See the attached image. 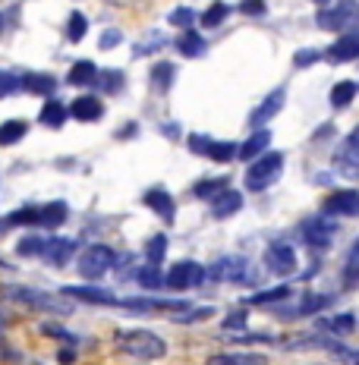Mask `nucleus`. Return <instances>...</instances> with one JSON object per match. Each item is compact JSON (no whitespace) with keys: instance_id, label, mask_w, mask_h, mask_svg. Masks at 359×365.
<instances>
[{"instance_id":"11","label":"nucleus","mask_w":359,"mask_h":365,"mask_svg":"<svg viewBox=\"0 0 359 365\" xmlns=\"http://www.w3.org/2000/svg\"><path fill=\"white\" fill-rule=\"evenodd\" d=\"M338 167L350 177H359V126L343 139V145L338 151Z\"/></svg>"},{"instance_id":"15","label":"nucleus","mask_w":359,"mask_h":365,"mask_svg":"<svg viewBox=\"0 0 359 365\" xmlns=\"http://www.w3.org/2000/svg\"><path fill=\"white\" fill-rule=\"evenodd\" d=\"M145 205H148L158 217H164L167 224L173 220V199H171V192H167V189H161V186L148 189V192H145Z\"/></svg>"},{"instance_id":"50","label":"nucleus","mask_w":359,"mask_h":365,"mask_svg":"<svg viewBox=\"0 0 359 365\" xmlns=\"http://www.w3.org/2000/svg\"><path fill=\"white\" fill-rule=\"evenodd\" d=\"M318 57H322V51H300L293 63H296V66H309V63H315Z\"/></svg>"},{"instance_id":"17","label":"nucleus","mask_w":359,"mask_h":365,"mask_svg":"<svg viewBox=\"0 0 359 365\" xmlns=\"http://www.w3.org/2000/svg\"><path fill=\"white\" fill-rule=\"evenodd\" d=\"M240 208H243V195L233 192V189H224V192H218L215 199H211V215L215 217H231Z\"/></svg>"},{"instance_id":"27","label":"nucleus","mask_w":359,"mask_h":365,"mask_svg":"<svg viewBox=\"0 0 359 365\" xmlns=\"http://www.w3.org/2000/svg\"><path fill=\"white\" fill-rule=\"evenodd\" d=\"M353 98H356V82H350V79H343L338 82V86L331 88V108H350L353 104Z\"/></svg>"},{"instance_id":"23","label":"nucleus","mask_w":359,"mask_h":365,"mask_svg":"<svg viewBox=\"0 0 359 365\" xmlns=\"http://www.w3.org/2000/svg\"><path fill=\"white\" fill-rule=\"evenodd\" d=\"M66 220V205L64 202H51L44 205V208H38V224L35 227H48V230H54Z\"/></svg>"},{"instance_id":"40","label":"nucleus","mask_w":359,"mask_h":365,"mask_svg":"<svg viewBox=\"0 0 359 365\" xmlns=\"http://www.w3.org/2000/svg\"><path fill=\"white\" fill-rule=\"evenodd\" d=\"M44 246H48V240H41V237H26L16 246V252L19 255H41L44 252Z\"/></svg>"},{"instance_id":"8","label":"nucleus","mask_w":359,"mask_h":365,"mask_svg":"<svg viewBox=\"0 0 359 365\" xmlns=\"http://www.w3.org/2000/svg\"><path fill=\"white\" fill-rule=\"evenodd\" d=\"M265 268L271 274H278V277H287V274L296 271V252L290 242H274L268 246V252H265Z\"/></svg>"},{"instance_id":"18","label":"nucleus","mask_w":359,"mask_h":365,"mask_svg":"<svg viewBox=\"0 0 359 365\" xmlns=\"http://www.w3.org/2000/svg\"><path fill=\"white\" fill-rule=\"evenodd\" d=\"M76 252V242L73 240H48V246H44V258H48L51 264H57V268H64L66 262L73 258Z\"/></svg>"},{"instance_id":"7","label":"nucleus","mask_w":359,"mask_h":365,"mask_svg":"<svg viewBox=\"0 0 359 365\" xmlns=\"http://www.w3.org/2000/svg\"><path fill=\"white\" fill-rule=\"evenodd\" d=\"M202 280L205 268L198 262H180L164 274V287H171V290H193V287H202Z\"/></svg>"},{"instance_id":"12","label":"nucleus","mask_w":359,"mask_h":365,"mask_svg":"<svg viewBox=\"0 0 359 365\" xmlns=\"http://www.w3.org/2000/svg\"><path fill=\"white\" fill-rule=\"evenodd\" d=\"M249 274V262L246 258H221L218 264H211V277L215 280H243Z\"/></svg>"},{"instance_id":"54","label":"nucleus","mask_w":359,"mask_h":365,"mask_svg":"<svg viewBox=\"0 0 359 365\" xmlns=\"http://www.w3.org/2000/svg\"><path fill=\"white\" fill-rule=\"evenodd\" d=\"M0 32H4V16H0Z\"/></svg>"},{"instance_id":"53","label":"nucleus","mask_w":359,"mask_h":365,"mask_svg":"<svg viewBox=\"0 0 359 365\" xmlns=\"http://www.w3.org/2000/svg\"><path fill=\"white\" fill-rule=\"evenodd\" d=\"M0 331H4V315H0Z\"/></svg>"},{"instance_id":"52","label":"nucleus","mask_w":359,"mask_h":365,"mask_svg":"<svg viewBox=\"0 0 359 365\" xmlns=\"http://www.w3.org/2000/svg\"><path fill=\"white\" fill-rule=\"evenodd\" d=\"M312 4H315V6H328V4H331V0H312Z\"/></svg>"},{"instance_id":"3","label":"nucleus","mask_w":359,"mask_h":365,"mask_svg":"<svg viewBox=\"0 0 359 365\" xmlns=\"http://www.w3.org/2000/svg\"><path fill=\"white\" fill-rule=\"evenodd\" d=\"M318 26L328 32H350L359 29V4L356 0H340L338 6H325L318 13Z\"/></svg>"},{"instance_id":"44","label":"nucleus","mask_w":359,"mask_h":365,"mask_svg":"<svg viewBox=\"0 0 359 365\" xmlns=\"http://www.w3.org/2000/svg\"><path fill=\"white\" fill-rule=\"evenodd\" d=\"M10 224H38V208H22L10 215Z\"/></svg>"},{"instance_id":"22","label":"nucleus","mask_w":359,"mask_h":365,"mask_svg":"<svg viewBox=\"0 0 359 365\" xmlns=\"http://www.w3.org/2000/svg\"><path fill=\"white\" fill-rule=\"evenodd\" d=\"M126 312H158V309H189L186 302H177V299H164V302H158V299H123L120 302Z\"/></svg>"},{"instance_id":"47","label":"nucleus","mask_w":359,"mask_h":365,"mask_svg":"<svg viewBox=\"0 0 359 365\" xmlns=\"http://www.w3.org/2000/svg\"><path fill=\"white\" fill-rule=\"evenodd\" d=\"M240 13H246V16H258V13H265V0H243Z\"/></svg>"},{"instance_id":"41","label":"nucleus","mask_w":359,"mask_h":365,"mask_svg":"<svg viewBox=\"0 0 359 365\" xmlns=\"http://www.w3.org/2000/svg\"><path fill=\"white\" fill-rule=\"evenodd\" d=\"M98 79H101V88L104 91H120V88H123V73H120V70L98 73Z\"/></svg>"},{"instance_id":"24","label":"nucleus","mask_w":359,"mask_h":365,"mask_svg":"<svg viewBox=\"0 0 359 365\" xmlns=\"http://www.w3.org/2000/svg\"><path fill=\"white\" fill-rule=\"evenodd\" d=\"M208 365H268V359L258 353H221L211 356Z\"/></svg>"},{"instance_id":"6","label":"nucleus","mask_w":359,"mask_h":365,"mask_svg":"<svg viewBox=\"0 0 359 365\" xmlns=\"http://www.w3.org/2000/svg\"><path fill=\"white\" fill-rule=\"evenodd\" d=\"M113 268V249L111 246H89L79 255V274L86 280H98Z\"/></svg>"},{"instance_id":"51","label":"nucleus","mask_w":359,"mask_h":365,"mask_svg":"<svg viewBox=\"0 0 359 365\" xmlns=\"http://www.w3.org/2000/svg\"><path fill=\"white\" fill-rule=\"evenodd\" d=\"M60 362H64V365L73 362V353H70V349H66V353H60Z\"/></svg>"},{"instance_id":"42","label":"nucleus","mask_w":359,"mask_h":365,"mask_svg":"<svg viewBox=\"0 0 359 365\" xmlns=\"http://www.w3.org/2000/svg\"><path fill=\"white\" fill-rule=\"evenodd\" d=\"M167 22H171V26H177V29H189L196 22V13L189 10V6H183V10H173L171 16H167Z\"/></svg>"},{"instance_id":"5","label":"nucleus","mask_w":359,"mask_h":365,"mask_svg":"<svg viewBox=\"0 0 359 365\" xmlns=\"http://www.w3.org/2000/svg\"><path fill=\"white\" fill-rule=\"evenodd\" d=\"M6 296H10V299L26 302V306H35V309H44V312H54V315H66V312H73L70 302H66L64 296H54V293L16 290V287H6Z\"/></svg>"},{"instance_id":"14","label":"nucleus","mask_w":359,"mask_h":365,"mask_svg":"<svg viewBox=\"0 0 359 365\" xmlns=\"http://www.w3.org/2000/svg\"><path fill=\"white\" fill-rule=\"evenodd\" d=\"M70 113L76 120H82V123H95V120L104 117V108H101V101H98V98L82 95V98H76V101L70 104Z\"/></svg>"},{"instance_id":"37","label":"nucleus","mask_w":359,"mask_h":365,"mask_svg":"<svg viewBox=\"0 0 359 365\" xmlns=\"http://www.w3.org/2000/svg\"><path fill=\"white\" fill-rule=\"evenodd\" d=\"M86 32H89V19L82 16V13H73L70 22H66V38H70V41H82Z\"/></svg>"},{"instance_id":"35","label":"nucleus","mask_w":359,"mask_h":365,"mask_svg":"<svg viewBox=\"0 0 359 365\" xmlns=\"http://www.w3.org/2000/svg\"><path fill=\"white\" fill-rule=\"evenodd\" d=\"M205 158H211V161H231V158H236V145L233 142H208Z\"/></svg>"},{"instance_id":"26","label":"nucleus","mask_w":359,"mask_h":365,"mask_svg":"<svg viewBox=\"0 0 359 365\" xmlns=\"http://www.w3.org/2000/svg\"><path fill=\"white\" fill-rule=\"evenodd\" d=\"M66 113H70V110H66L60 101H48V104H44V108H41V117H38V120H41V126L60 129V126L66 123Z\"/></svg>"},{"instance_id":"31","label":"nucleus","mask_w":359,"mask_h":365,"mask_svg":"<svg viewBox=\"0 0 359 365\" xmlns=\"http://www.w3.org/2000/svg\"><path fill=\"white\" fill-rule=\"evenodd\" d=\"M164 255H167V237L164 233H158V237H151L148 242H145V258H148L151 268H158V264L164 262Z\"/></svg>"},{"instance_id":"4","label":"nucleus","mask_w":359,"mask_h":365,"mask_svg":"<svg viewBox=\"0 0 359 365\" xmlns=\"http://www.w3.org/2000/svg\"><path fill=\"white\" fill-rule=\"evenodd\" d=\"M300 233H303V242L309 249H315V252H322L334 242V233H338V224H334L328 215H315L309 220H303L300 224Z\"/></svg>"},{"instance_id":"9","label":"nucleus","mask_w":359,"mask_h":365,"mask_svg":"<svg viewBox=\"0 0 359 365\" xmlns=\"http://www.w3.org/2000/svg\"><path fill=\"white\" fill-rule=\"evenodd\" d=\"M325 215H340V217H356L359 215V192L353 189H340V192L325 199Z\"/></svg>"},{"instance_id":"13","label":"nucleus","mask_w":359,"mask_h":365,"mask_svg":"<svg viewBox=\"0 0 359 365\" xmlns=\"http://www.w3.org/2000/svg\"><path fill=\"white\" fill-rule=\"evenodd\" d=\"M284 98H287V91L284 88H274L268 98H265L262 104H258L256 110H252V117H249V123L252 126H262V123H268V120L278 113L280 108H284Z\"/></svg>"},{"instance_id":"2","label":"nucleus","mask_w":359,"mask_h":365,"mask_svg":"<svg viewBox=\"0 0 359 365\" xmlns=\"http://www.w3.org/2000/svg\"><path fill=\"white\" fill-rule=\"evenodd\" d=\"M280 170H284V155L280 151H262V155L252 161V167L246 170V182L252 192H262L271 182H278Z\"/></svg>"},{"instance_id":"25","label":"nucleus","mask_w":359,"mask_h":365,"mask_svg":"<svg viewBox=\"0 0 359 365\" xmlns=\"http://www.w3.org/2000/svg\"><path fill=\"white\" fill-rule=\"evenodd\" d=\"M177 51L186 57H198L205 51V38L198 32H193V29H183V35L177 38Z\"/></svg>"},{"instance_id":"28","label":"nucleus","mask_w":359,"mask_h":365,"mask_svg":"<svg viewBox=\"0 0 359 365\" xmlns=\"http://www.w3.org/2000/svg\"><path fill=\"white\" fill-rule=\"evenodd\" d=\"M353 328H356L353 315H338V318H325V322H318V331L334 334V337H343V334H350Z\"/></svg>"},{"instance_id":"34","label":"nucleus","mask_w":359,"mask_h":365,"mask_svg":"<svg viewBox=\"0 0 359 365\" xmlns=\"http://www.w3.org/2000/svg\"><path fill=\"white\" fill-rule=\"evenodd\" d=\"M136 280L145 287V290H158V287H164V277L158 268H151V264H145V268L136 271Z\"/></svg>"},{"instance_id":"46","label":"nucleus","mask_w":359,"mask_h":365,"mask_svg":"<svg viewBox=\"0 0 359 365\" xmlns=\"http://www.w3.org/2000/svg\"><path fill=\"white\" fill-rule=\"evenodd\" d=\"M243 324H246V309H240V312H233V315H227V318H224V331L243 328Z\"/></svg>"},{"instance_id":"32","label":"nucleus","mask_w":359,"mask_h":365,"mask_svg":"<svg viewBox=\"0 0 359 365\" xmlns=\"http://www.w3.org/2000/svg\"><path fill=\"white\" fill-rule=\"evenodd\" d=\"M227 13H231V6L221 4V0H218V4H211L208 10L202 13V26H205V29H215V26H221V22L227 19Z\"/></svg>"},{"instance_id":"38","label":"nucleus","mask_w":359,"mask_h":365,"mask_svg":"<svg viewBox=\"0 0 359 365\" xmlns=\"http://www.w3.org/2000/svg\"><path fill=\"white\" fill-rule=\"evenodd\" d=\"M227 189V177H218V180H205L196 186V195L198 199H215L218 192H224Z\"/></svg>"},{"instance_id":"48","label":"nucleus","mask_w":359,"mask_h":365,"mask_svg":"<svg viewBox=\"0 0 359 365\" xmlns=\"http://www.w3.org/2000/svg\"><path fill=\"white\" fill-rule=\"evenodd\" d=\"M120 41H123V35H120L117 29H111V32H104V35H101V41H98V44H101V48L108 51V48H117Z\"/></svg>"},{"instance_id":"45","label":"nucleus","mask_w":359,"mask_h":365,"mask_svg":"<svg viewBox=\"0 0 359 365\" xmlns=\"http://www.w3.org/2000/svg\"><path fill=\"white\" fill-rule=\"evenodd\" d=\"M211 315V309H196V312H177V315H173V318H177V322H183V324H193V322H202V318H208Z\"/></svg>"},{"instance_id":"49","label":"nucleus","mask_w":359,"mask_h":365,"mask_svg":"<svg viewBox=\"0 0 359 365\" xmlns=\"http://www.w3.org/2000/svg\"><path fill=\"white\" fill-rule=\"evenodd\" d=\"M208 135H189V148L196 151V155H205V151H208Z\"/></svg>"},{"instance_id":"19","label":"nucleus","mask_w":359,"mask_h":365,"mask_svg":"<svg viewBox=\"0 0 359 365\" xmlns=\"http://www.w3.org/2000/svg\"><path fill=\"white\" fill-rule=\"evenodd\" d=\"M268 142H271V133H268V129H258V133H252L249 139L243 142L236 155H240L243 161H252V158H258L262 151H268Z\"/></svg>"},{"instance_id":"21","label":"nucleus","mask_w":359,"mask_h":365,"mask_svg":"<svg viewBox=\"0 0 359 365\" xmlns=\"http://www.w3.org/2000/svg\"><path fill=\"white\" fill-rule=\"evenodd\" d=\"M66 82H70V86H79V88L82 86H95V82H98V66L91 63V60H79V63H73Z\"/></svg>"},{"instance_id":"36","label":"nucleus","mask_w":359,"mask_h":365,"mask_svg":"<svg viewBox=\"0 0 359 365\" xmlns=\"http://www.w3.org/2000/svg\"><path fill=\"white\" fill-rule=\"evenodd\" d=\"M171 79H173V63H155V70H151V82H155V88L167 91L171 88Z\"/></svg>"},{"instance_id":"29","label":"nucleus","mask_w":359,"mask_h":365,"mask_svg":"<svg viewBox=\"0 0 359 365\" xmlns=\"http://www.w3.org/2000/svg\"><path fill=\"white\" fill-rule=\"evenodd\" d=\"M26 133H29L26 120H6V123H0V145H13V142H19Z\"/></svg>"},{"instance_id":"16","label":"nucleus","mask_w":359,"mask_h":365,"mask_svg":"<svg viewBox=\"0 0 359 365\" xmlns=\"http://www.w3.org/2000/svg\"><path fill=\"white\" fill-rule=\"evenodd\" d=\"M64 296L70 299H82V302H91V306H113V293L108 290H98V287H66Z\"/></svg>"},{"instance_id":"1","label":"nucleus","mask_w":359,"mask_h":365,"mask_svg":"<svg viewBox=\"0 0 359 365\" xmlns=\"http://www.w3.org/2000/svg\"><path fill=\"white\" fill-rule=\"evenodd\" d=\"M113 346H117L120 353L133 356V359H145V362L161 359L167 353V344L151 331H120L117 340H113Z\"/></svg>"},{"instance_id":"39","label":"nucleus","mask_w":359,"mask_h":365,"mask_svg":"<svg viewBox=\"0 0 359 365\" xmlns=\"http://www.w3.org/2000/svg\"><path fill=\"white\" fill-rule=\"evenodd\" d=\"M290 296V287H278V290H265V293H256L252 296V302H258V306H271V302H280Z\"/></svg>"},{"instance_id":"20","label":"nucleus","mask_w":359,"mask_h":365,"mask_svg":"<svg viewBox=\"0 0 359 365\" xmlns=\"http://www.w3.org/2000/svg\"><path fill=\"white\" fill-rule=\"evenodd\" d=\"M19 88L32 91V95H51V91L57 88V82H54V76H48V73H29L19 79Z\"/></svg>"},{"instance_id":"33","label":"nucleus","mask_w":359,"mask_h":365,"mask_svg":"<svg viewBox=\"0 0 359 365\" xmlns=\"http://www.w3.org/2000/svg\"><path fill=\"white\" fill-rule=\"evenodd\" d=\"M328 302H331V296H305V299L300 302V309H293L290 315L300 318V315H315L318 309H325Z\"/></svg>"},{"instance_id":"10","label":"nucleus","mask_w":359,"mask_h":365,"mask_svg":"<svg viewBox=\"0 0 359 365\" xmlns=\"http://www.w3.org/2000/svg\"><path fill=\"white\" fill-rule=\"evenodd\" d=\"M328 57H331L334 63H350V60H359V29L340 32L338 41L328 48Z\"/></svg>"},{"instance_id":"30","label":"nucleus","mask_w":359,"mask_h":365,"mask_svg":"<svg viewBox=\"0 0 359 365\" xmlns=\"http://www.w3.org/2000/svg\"><path fill=\"white\" fill-rule=\"evenodd\" d=\"M343 284H347V287H359V240L350 246L347 262H343Z\"/></svg>"},{"instance_id":"43","label":"nucleus","mask_w":359,"mask_h":365,"mask_svg":"<svg viewBox=\"0 0 359 365\" xmlns=\"http://www.w3.org/2000/svg\"><path fill=\"white\" fill-rule=\"evenodd\" d=\"M13 91H19V79H16V76H13V73L0 70V98L13 95Z\"/></svg>"},{"instance_id":"55","label":"nucleus","mask_w":359,"mask_h":365,"mask_svg":"<svg viewBox=\"0 0 359 365\" xmlns=\"http://www.w3.org/2000/svg\"><path fill=\"white\" fill-rule=\"evenodd\" d=\"M356 365H359V356H356Z\"/></svg>"}]
</instances>
